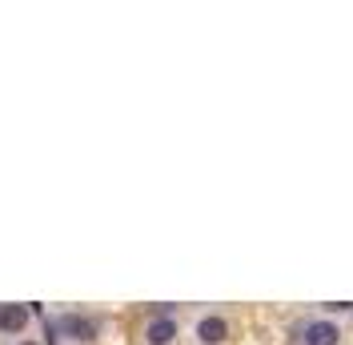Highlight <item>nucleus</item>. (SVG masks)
Listing matches in <instances>:
<instances>
[{"label":"nucleus","mask_w":353,"mask_h":345,"mask_svg":"<svg viewBox=\"0 0 353 345\" xmlns=\"http://www.w3.org/2000/svg\"><path fill=\"white\" fill-rule=\"evenodd\" d=\"M52 329H61L72 342H92V337H97V322H92V317H81V313H65Z\"/></svg>","instance_id":"nucleus-1"},{"label":"nucleus","mask_w":353,"mask_h":345,"mask_svg":"<svg viewBox=\"0 0 353 345\" xmlns=\"http://www.w3.org/2000/svg\"><path fill=\"white\" fill-rule=\"evenodd\" d=\"M225 337H229V322H225V317L213 313V317H201L197 322V342L201 345H221Z\"/></svg>","instance_id":"nucleus-3"},{"label":"nucleus","mask_w":353,"mask_h":345,"mask_svg":"<svg viewBox=\"0 0 353 345\" xmlns=\"http://www.w3.org/2000/svg\"><path fill=\"white\" fill-rule=\"evenodd\" d=\"M32 322V313H28V305H0V333H24Z\"/></svg>","instance_id":"nucleus-2"},{"label":"nucleus","mask_w":353,"mask_h":345,"mask_svg":"<svg viewBox=\"0 0 353 345\" xmlns=\"http://www.w3.org/2000/svg\"><path fill=\"white\" fill-rule=\"evenodd\" d=\"M337 342H341V333H337V325L333 322L305 325V345H337Z\"/></svg>","instance_id":"nucleus-5"},{"label":"nucleus","mask_w":353,"mask_h":345,"mask_svg":"<svg viewBox=\"0 0 353 345\" xmlns=\"http://www.w3.org/2000/svg\"><path fill=\"white\" fill-rule=\"evenodd\" d=\"M21 345H37V342H21Z\"/></svg>","instance_id":"nucleus-6"},{"label":"nucleus","mask_w":353,"mask_h":345,"mask_svg":"<svg viewBox=\"0 0 353 345\" xmlns=\"http://www.w3.org/2000/svg\"><path fill=\"white\" fill-rule=\"evenodd\" d=\"M173 337H176V322L173 317H153L149 329H145V342L149 345H173Z\"/></svg>","instance_id":"nucleus-4"}]
</instances>
